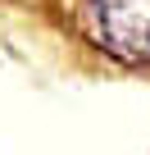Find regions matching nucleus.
Returning <instances> with one entry per match:
<instances>
[{"label":"nucleus","mask_w":150,"mask_h":155,"mask_svg":"<svg viewBox=\"0 0 150 155\" xmlns=\"http://www.w3.org/2000/svg\"><path fill=\"white\" fill-rule=\"evenodd\" d=\"M82 28L118 64H150V0H82Z\"/></svg>","instance_id":"nucleus-1"}]
</instances>
